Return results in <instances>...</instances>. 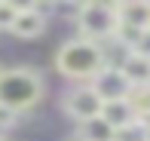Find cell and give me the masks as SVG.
Listing matches in <instances>:
<instances>
[{
	"mask_svg": "<svg viewBox=\"0 0 150 141\" xmlns=\"http://www.w3.org/2000/svg\"><path fill=\"white\" fill-rule=\"evenodd\" d=\"M77 28L83 40H107L120 34V12L113 3H83L77 9Z\"/></svg>",
	"mask_w": 150,
	"mask_h": 141,
	"instance_id": "3957f363",
	"label": "cell"
},
{
	"mask_svg": "<svg viewBox=\"0 0 150 141\" xmlns=\"http://www.w3.org/2000/svg\"><path fill=\"white\" fill-rule=\"evenodd\" d=\"M16 117H18L16 111H9V107L0 104V132H3V129H12V126H16Z\"/></svg>",
	"mask_w": 150,
	"mask_h": 141,
	"instance_id": "5bb4252c",
	"label": "cell"
},
{
	"mask_svg": "<svg viewBox=\"0 0 150 141\" xmlns=\"http://www.w3.org/2000/svg\"><path fill=\"white\" fill-rule=\"evenodd\" d=\"M64 111L83 126V123H89V120H98L101 117L104 98H101L98 92L92 89V83H89V86H80V89H74V92L64 95Z\"/></svg>",
	"mask_w": 150,
	"mask_h": 141,
	"instance_id": "277c9868",
	"label": "cell"
},
{
	"mask_svg": "<svg viewBox=\"0 0 150 141\" xmlns=\"http://www.w3.org/2000/svg\"><path fill=\"white\" fill-rule=\"evenodd\" d=\"M120 71L129 77V83H132V86H147V83H150V58L138 55V52H126Z\"/></svg>",
	"mask_w": 150,
	"mask_h": 141,
	"instance_id": "ba28073f",
	"label": "cell"
},
{
	"mask_svg": "<svg viewBox=\"0 0 150 141\" xmlns=\"http://www.w3.org/2000/svg\"><path fill=\"white\" fill-rule=\"evenodd\" d=\"M92 89L98 92L104 101H122V98H129V95H132V89H135V86L129 83V77H126L120 68H104L98 77L92 80Z\"/></svg>",
	"mask_w": 150,
	"mask_h": 141,
	"instance_id": "5b68a950",
	"label": "cell"
},
{
	"mask_svg": "<svg viewBox=\"0 0 150 141\" xmlns=\"http://www.w3.org/2000/svg\"><path fill=\"white\" fill-rule=\"evenodd\" d=\"M46 31V16L40 12V6H22L16 25H12V34L22 40H34Z\"/></svg>",
	"mask_w": 150,
	"mask_h": 141,
	"instance_id": "8992f818",
	"label": "cell"
},
{
	"mask_svg": "<svg viewBox=\"0 0 150 141\" xmlns=\"http://www.w3.org/2000/svg\"><path fill=\"white\" fill-rule=\"evenodd\" d=\"M113 141H147V123L135 120L132 126H122V129H117Z\"/></svg>",
	"mask_w": 150,
	"mask_h": 141,
	"instance_id": "8fae6325",
	"label": "cell"
},
{
	"mask_svg": "<svg viewBox=\"0 0 150 141\" xmlns=\"http://www.w3.org/2000/svg\"><path fill=\"white\" fill-rule=\"evenodd\" d=\"M18 12H22V6H16V3H6V0H0V31H12V25H16Z\"/></svg>",
	"mask_w": 150,
	"mask_h": 141,
	"instance_id": "7c38bea8",
	"label": "cell"
},
{
	"mask_svg": "<svg viewBox=\"0 0 150 141\" xmlns=\"http://www.w3.org/2000/svg\"><path fill=\"white\" fill-rule=\"evenodd\" d=\"M101 120H104L107 126H110L113 132L122 129V126H132L135 120V107L129 98H122V101H104V111H101Z\"/></svg>",
	"mask_w": 150,
	"mask_h": 141,
	"instance_id": "52a82bcc",
	"label": "cell"
},
{
	"mask_svg": "<svg viewBox=\"0 0 150 141\" xmlns=\"http://www.w3.org/2000/svg\"><path fill=\"white\" fill-rule=\"evenodd\" d=\"M129 52H138V55L150 58V31H144V34H138V40L132 43V49Z\"/></svg>",
	"mask_w": 150,
	"mask_h": 141,
	"instance_id": "4fadbf2b",
	"label": "cell"
},
{
	"mask_svg": "<svg viewBox=\"0 0 150 141\" xmlns=\"http://www.w3.org/2000/svg\"><path fill=\"white\" fill-rule=\"evenodd\" d=\"M43 98V80L31 68H9L0 74V104L22 113Z\"/></svg>",
	"mask_w": 150,
	"mask_h": 141,
	"instance_id": "7a4b0ae2",
	"label": "cell"
},
{
	"mask_svg": "<svg viewBox=\"0 0 150 141\" xmlns=\"http://www.w3.org/2000/svg\"><path fill=\"white\" fill-rule=\"evenodd\" d=\"M74 141H80V138H74Z\"/></svg>",
	"mask_w": 150,
	"mask_h": 141,
	"instance_id": "2e32d148",
	"label": "cell"
},
{
	"mask_svg": "<svg viewBox=\"0 0 150 141\" xmlns=\"http://www.w3.org/2000/svg\"><path fill=\"white\" fill-rule=\"evenodd\" d=\"M129 101L135 107V117L150 123V86H135L132 95H129Z\"/></svg>",
	"mask_w": 150,
	"mask_h": 141,
	"instance_id": "30bf717a",
	"label": "cell"
},
{
	"mask_svg": "<svg viewBox=\"0 0 150 141\" xmlns=\"http://www.w3.org/2000/svg\"><path fill=\"white\" fill-rule=\"evenodd\" d=\"M147 86H150V83H147Z\"/></svg>",
	"mask_w": 150,
	"mask_h": 141,
	"instance_id": "ac0fdd59",
	"label": "cell"
},
{
	"mask_svg": "<svg viewBox=\"0 0 150 141\" xmlns=\"http://www.w3.org/2000/svg\"><path fill=\"white\" fill-rule=\"evenodd\" d=\"M113 135H117V132H113L101 117L80 126V141H113Z\"/></svg>",
	"mask_w": 150,
	"mask_h": 141,
	"instance_id": "9c48e42d",
	"label": "cell"
},
{
	"mask_svg": "<svg viewBox=\"0 0 150 141\" xmlns=\"http://www.w3.org/2000/svg\"><path fill=\"white\" fill-rule=\"evenodd\" d=\"M55 68L67 80H95L104 71V49L92 40H67L55 55Z\"/></svg>",
	"mask_w": 150,
	"mask_h": 141,
	"instance_id": "6da1fadb",
	"label": "cell"
},
{
	"mask_svg": "<svg viewBox=\"0 0 150 141\" xmlns=\"http://www.w3.org/2000/svg\"><path fill=\"white\" fill-rule=\"evenodd\" d=\"M0 141H3V135H0Z\"/></svg>",
	"mask_w": 150,
	"mask_h": 141,
	"instance_id": "9a60e30c",
	"label": "cell"
},
{
	"mask_svg": "<svg viewBox=\"0 0 150 141\" xmlns=\"http://www.w3.org/2000/svg\"><path fill=\"white\" fill-rule=\"evenodd\" d=\"M0 74H3V71H0Z\"/></svg>",
	"mask_w": 150,
	"mask_h": 141,
	"instance_id": "e0dca14e",
	"label": "cell"
}]
</instances>
